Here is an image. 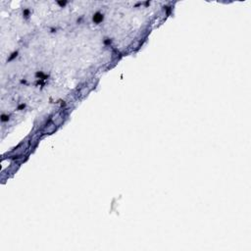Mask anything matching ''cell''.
<instances>
[{
  "label": "cell",
  "mask_w": 251,
  "mask_h": 251,
  "mask_svg": "<svg viewBox=\"0 0 251 251\" xmlns=\"http://www.w3.org/2000/svg\"><path fill=\"white\" fill-rule=\"evenodd\" d=\"M56 128L57 127L55 126V124L54 123H50L49 125H47L44 128V130H43V133H45V135H50V133H52V132H54L55 130H56Z\"/></svg>",
  "instance_id": "6da1fadb"
}]
</instances>
